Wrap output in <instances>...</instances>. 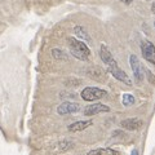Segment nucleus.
Wrapping results in <instances>:
<instances>
[{
  "label": "nucleus",
  "instance_id": "2",
  "mask_svg": "<svg viewBox=\"0 0 155 155\" xmlns=\"http://www.w3.org/2000/svg\"><path fill=\"white\" fill-rule=\"evenodd\" d=\"M106 94V91L101 89V88H97V87H87L81 91V98L84 101H96V100H100Z\"/></svg>",
  "mask_w": 155,
  "mask_h": 155
},
{
  "label": "nucleus",
  "instance_id": "19",
  "mask_svg": "<svg viewBox=\"0 0 155 155\" xmlns=\"http://www.w3.org/2000/svg\"><path fill=\"white\" fill-rule=\"evenodd\" d=\"M130 155H138V151H137V150H133V151H132V154H130Z\"/></svg>",
  "mask_w": 155,
  "mask_h": 155
},
{
  "label": "nucleus",
  "instance_id": "20",
  "mask_svg": "<svg viewBox=\"0 0 155 155\" xmlns=\"http://www.w3.org/2000/svg\"><path fill=\"white\" fill-rule=\"evenodd\" d=\"M154 26H155V22H154Z\"/></svg>",
  "mask_w": 155,
  "mask_h": 155
},
{
  "label": "nucleus",
  "instance_id": "5",
  "mask_svg": "<svg viewBox=\"0 0 155 155\" xmlns=\"http://www.w3.org/2000/svg\"><path fill=\"white\" fill-rule=\"evenodd\" d=\"M129 64H130V67H132L134 79L137 80V81H142L143 80V76H145V71H143V67L141 66V64H140L138 58L136 57L134 54H130V57H129Z\"/></svg>",
  "mask_w": 155,
  "mask_h": 155
},
{
  "label": "nucleus",
  "instance_id": "3",
  "mask_svg": "<svg viewBox=\"0 0 155 155\" xmlns=\"http://www.w3.org/2000/svg\"><path fill=\"white\" fill-rule=\"evenodd\" d=\"M141 52L142 56L146 61L150 64L155 65V45L149 40H142L141 41Z\"/></svg>",
  "mask_w": 155,
  "mask_h": 155
},
{
  "label": "nucleus",
  "instance_id": "7",
  "mask_svg": "<svg viewBox=\"0 0 155 155\" xmlns=\"http://www.w3.org/2000/svg\"><path fill=\"white\" fill-rule=\"evenodd\" d=\"M80 110L79 104L75 102H62L57 107V113L60 115H66V114H74L76 111Z\"/></svg>",
  "mask_w": 155,
  "mask_h": 155
},
{
  "label": "nucleus",
  "instance_id": "6",
  "mask_svg": "<svg viewBox=\"0 0 155 155\" xmlns=\"http://www.w3.org/2000/svg\"><path fill=\"white\" fill-rule=\"evenodd\" d=\"M110 107L106 105L102 104H93V105H89L84 109V115L87 116H92V115H96V114H100V113H109Z\"/></svg>",
  "mask_w": 155,
  "mask_h": 155
},
{
  "label": "nucleus",
  "instance_id": "16",
  "mask_svg": "<svg viewBox=\"0 0 155 155\" xmlns=\"http://www.w3.org/2000/svg\"><path fill=\"white\" fill-rule=\"evenodd\" d=\"M143 71L147 74V76H149V81H150L151 84H154V83H155V78H154V75L151 74V71L147 70V69H143Z\"/></svg>",
  "mask_w": 155,
  "mask_h": 155
},
{
  "label": "nucleus",
  "instance_id": "9",
  "mask_svg": "<svg viewBox=\"0 0 155 155\" xmlns=\"http://www.w3.org/2000/svg\"><path fill=\"white\" fill-rule=\"evenodd\" d=\"M92 124H93L92 120H80V122H75V123L70 124L69 125V130L70 132H80V130L91 127Z\"/></svg>",
  "mask_w": 155,
  "mask_h": 155
},
{
  "label": "nucleus",
  "instance_id": "8",
  "mask_svg": "<svg viewBox=\"0 0 155 155\" xmlns=\"http://www.w3.org/2000/svg\"><path fill=\"white\" fill-rule=\"evenodd\" d=\"M120 125L127 130H137L142 127V120L137 119V118H129V119L123 120V122L120 123Z\"/></svg>",
  "mask_w": 155,
  "mask_h": 155
},
{
  "label": "nucleus",
  "instance_id": "13",
  "mask_svg": "<svg viewBox=\"0 0 155 155\" xmlns=\"http://www.w3.org/2000/svg\"><path fill=\"white\" fill-rule=\"evenodd\" d=\"M52 56L54 57V60H67V54L65 52H62L61 49H58V48H54V49L52 51Z\"/></svg>",
  "mask_w": 155,
  "mask_h": 155
},
{
  "label": "nucleus",
  "instance_id": "12",
  "mask_svg": "<svg viewBox=\"0 0 155 155\" xmlns=\"http://www.w3.org/2000/svg\"><path fill=\"white\" fill-rule=\"evenodd\" d=\"M74 31H75V34H76V36H79L80 39H83V40H85V41H91L89 34L87 32V30H85L84 27H81V26H75Z\"/></svg>",
  "mask_w": 155,
  "mask_h": 155
},
{
  "label": "nucleus",
  "instance_id": "17",
  "mask_svg": "<svg viewBox=\"0 0 155 155\" xmlns=\"http://www.w3.org/2000/svg\"><path fill=\"white\" fill-rule=\"evenodd\" d=\"M120 2H123L124 4H130L132 3V0H120Z\"/></svg>",
  "mask_w": 155,
  "mask_h": 155
},
{
  "label": "nucleus",
  "instance_id": "18",
  "mask_svg": "<svg viewBox=\"0 0 155 155\" xmlns=\"http://www.w3.org/2000/svg\"><path fill=\"white\" fill-rule=\"evenodd\" d=\"M151 12L154 13V16H155V3L153 4V5H151Z\"/></svg>",
  "mask_w": 155,
  "mask_h": 155
},
{
  "label": "nucleus",
  "instance_id": "11",
  "mask_svg": "<svg viewBox=\"0 0 155 155\" xmlns=\"http://www.w3.org/2000/svg\"><path fill=\"white\" fill-rule=\"evenodd\" d=\"M88 155H119V153L113 149H96L89 151Z\"/></svg>",
  "mask_w": 155,
  "mask_h": 155
},
{
  "label": "nucleus",
  "instance_id": "4",
  "mask_svg": "<svg viewBox=\"0 0 155 155\" xmlns=\"http://www.w3.org/2000/svg\"><path fill=\"white\" fill-rule=\"evenodd\" d=\"M107 67H109V71L113 74V76L115 78V79L123 81V83H125L127 85H132V81H130L129 76L118 66V62H116V61L114 62V64H111L110 66H107Z\"/></svg>",
  "mask_w": 155,
  "mask_h": 155
},
{
  "label": "nucleus",
  "instance_id": "1",
  "mask_svg": "<svg viewBox=\"0 0 155 155\" xmlns=\"http://www.w3.org/2000/svg\"><path fill=\"white\" fill-rule=\"evenodd\" d=\"M67 44H69L71 54L75 58H78V60H80V61L89 60L91 51L85 43L78 40L75 38H67Z\"/></svg>",
  "mask_w": 155,
  "mask_h": 155
},
{
  "label": "nucleus",
  "instance_id": "15",
  "mask_svg": "<svg viewBox=\"0 0 155 155\" xmlns=\"http://www.w3.org/2000/svg\"><path fill=\"white\" fill-rule=\"evenodd\" d=\"M71 146H72V143L69 142V141H64V142L60 143V149L62 150V151H64V150H65V151H66V150H69Z\"/></svg>",
  "mask_w": 155,
  "mask_h": 155
},
{
  "label": "nucleus",
  "instance_id": "14",
  "mask_svg": "<svg viewBox=\"0 0 155 155\" xmlns=\"http://www.w3.org/2000/svg\"><path fill=\"white\" fill-rule=\"evenodd\" d=\"M122 102L124 106H132L134 104V97L132 94H128V93H124L123 97H122Z\"/></svg>",
  "mask_w": 155,
  "mask_h": 155
},
{
  "label": "nucleus",
  "instance_id": "10",
  "mask_svg": "<svg viewBox=\"0 0 155 155\" xmlns=\"http://www.w3.org/2000/svg\"><path fill=\"white\" fill-rule=\"evenodd\" d=\"M100 57H101V60H102L104 62L107 66H110L111 64H114L115 62V60H114V57H113V54L109 52V49L106 48V45H101V49H100Z\"/></svg>",
  "mask_w": 155,
  "mask_h": 155
}]
</instances>
